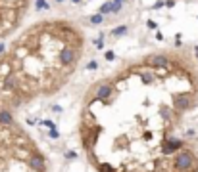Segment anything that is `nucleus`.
I'll return each instance as SVG.
<instances>
[{
  "mask_svg": "<svg viewBox=\"0 0 198 172\" xmlns=\"http://www.w3.org/2000/svg\"><path fill=\"white\" fill-rule=\"evenodd\" d=\"M56 2H64V0H56Z\"/></svg>",
  "mask_w": 198,
  "mask_h": 172,
  "instance_id": "obj_16",
  "label": "nucleus"
},
{
  "mask_svg": "<svg viewBox=\"0 0 198 172\" xmlns=\"http://www.w3.org/2000/svg\"><path fill=\"white\" fill-rule=\"evenodd\" d=\"M114 2H118V4H125L127 0H114Z\"/></svg>",
  "mask_w": 198,
  "mask_h": 172,
  "instance_id": "obj_13",
  "label": "nucleus"
},
{
  "mask_svg": "<svg viewBox=\"0 0 198 172\" xmlns=\"http://www.w3.org/2000/svg\"><path fill=\"white\" fill-rule=\"evenodd\" d=\"M114 57H115V54H114V52H106V59H108V61H112Z\"/></svg>",
  "mask_w": 198,
  "mask_h": 172,
  "instance_id": "obj_8",
  "label": "nucleus"
},
{
  "mask_svg": "<svg viewBox=\"0 0 198 172\" xmlns=\"http://www.w3.org/2000/svg\"><path fill=\"white\" fill-rule=\"evenodd\" d=\"M35 8H37V10H46L48 8L46 0H37V2H35Z\"/></svg>",
  "mask_w": 198,
  "mask_h": 172,
  "instance_id": "obj_5",
  "label": "nucleus"
},
{
  "mask_svg": "<svg viewBox=\"0 0 198 172\" xmlns=\"http://www.w3.org/2000/svg\"><path fill=\"white\" fill-rule=\"evenodd\" d=\"M123 33H127V27H125V25H121V27H115V29H112V35H123Z\"/></svg>",
  "mask_w": 198,
  "mask_h": 172,
  "instance_id": "obj_6",
  "label": "nucleus"
},
{
  "mask_svg": "<svg viewBox=\"0 0 198 172\" xmlns=\"http://www.w3.org/2000/svg\"><path fill=\"white\" fill-rule=\"evenodd\" d=\"M112 10H114V2H106L104 6H100V14H108Z\"/></svg>",
  "mask_w": 198,
  "mask_h": 172,
  "instance_id": "obj_3",
  "label": "nucleus"
},
{
  "mask_svg": "<svg viewBox=\"0 0 198 172\" xmlns=\"http://www.w3.org/2000/svg\"><path fill=\"white\" fill-rule=\"evenodd\" d=\"M165 6H167V8H173V6H175V2H173V0H167V2H165Z\"/></svg>",
  "mask_w": 198,
  "mask_h": 172,
  "instance_id": "obj_11",
  "label": "nucleus"
},
{
  "mask_svg": "<svg viewBox=\"0 0 198 172\" xmlns=\"http://www.w3.org/2000/svg\"><path fill=\"white\" fill-rule=\"evenodd\" d=\"M2 52H4V44H0V54H2Z\"/></svg>",
  "mask_w": 198,
  "mask_h": 172,
  "instance_id": "obj_14",
  "label": "nucleus"
},
{
  "mask_svg": "<svg viewBox=\"0 0 198 172\" xmlns=\"http://www.w3.org/2000/svg\"><path fill=\"white\" fill-rule=\"evenodd\" d=\"M146 65L156 67V69H169V67H173L171 59H169L167 56H148L146 57Z\"/></svg>",
  "mask_w": 198,
  "mask_h": 172,
  "instance_id": "obj_2",
  "label": "nucleus"
},
{
  "mask_svg": "<svg viewBox=\"0 0 198 172\" xmlns=\"http://www.w3.org/2000/svg\"><path fill=\"white\" fill-rule=\"evenodd\" d=\"M42 124L46 126V128H50V130H54L56 126H54V122H50V121H42Z\"/></svg>",
  "mask_w": 198,
  "mask_h": 172,
  "instance_id": "obj_7",
  "label": "nucleus"
},
{
  "mask_svg": "<svg viewBox=\"0 0 198 172\" xmlns=\"http://www.w3.org/2000/svg\"><path fill=\"white\" fill-rule=\"evenodd\" d=\"M50 136L54 138V140H56V138H58V132H56V128H54V130H50Z\"/></svg>",
  "mask_w": 198,
  "mask_h": 172,
  "instance_id": "obj_12",
  "label": "nucleus"
},
{
  "mask_svg": "<svg viewBox=\"0 0 198 172\" xmlns=\"http://www.w3.org/2000/svg\"><path fill=\"white\" fill-rule=\"evenodd\" d=\"M71 2H73V4H79V2H81V0H71Z\"/></svg>",
  "mask_w": 198,
  "mask_h": 172,
  "instance_id": "obj_15",
  "label": "nucleus"
},
{
  "mask_svg": "<svg viewBox=\"0 0 198 172\" xmlns=\"http://www.w3.org/2000/svg\"><path fill=\"white\" fill-rule=\"evenodd\" d=\"M94 44H96V48H102V46H104V42H102V38H98V40H96V42H94Z\"/></svg>",
  "mask_w": 198,
  "mask_h": 172,
  "instance_id": "obj_10",
  "label": "nucleus"
},
{
  "mask_svg": "<svg viewBox=\"0 0 198 172\" xmlns=\"http://www.w3.org/2000/svg\"><path fill=\"white\" fill-rule=\"evenodd\" d=\"M98 67V63H96V61H91V63H88V67L87 69H96Z\"/></svg>",
  "mask_w": 198,
  "mask_h": 172,
  "instance_id": "obj_9",
  "label": "nucleus"
},
{
  "mask_svg": "<svg viewBox=\"0 0 198 172\" xmlns=\"http://www.w3.org/2000/svg\"><path fill=\"white\" fill-rule=\"evenodd\" d=\"M102 14H96V15H91V23H94V25H98V23H102Z\"/></svg>",
  "mask_w": 198,
  "mask_h": 172,
  "instance_id": "obj_4",
  "label": "nucleus"
},
{
  "mask_svg": "<svg viewBox=\"0 0 198 172\" xmlns=\"http://www.w3.org/2000/svg\"><path fill=\"white\" fill-rule=\"evenodd\" d=\"M0 172H46L42 153L8 109H0Z\"/></svg>",
  "mask_w": 198,
  "mask_h": 172,
  "instance_id": "obj_1",
  "label": "nucleus"
}]
</instances>
